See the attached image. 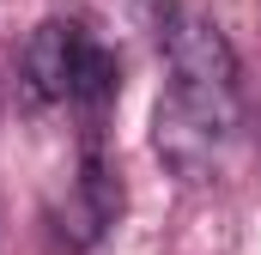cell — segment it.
<instances>
[{
    "label": "cell",
    "mask_w": 261,
    "mask_h": 255,
    "mask_svg": "<svg viewBox=\"0 0 261 255\" xmlns=\"http://www.w3.org/2000/svg\"><path fill=\"white\" fill-rule=\"evenodd\" d=\"M158 43H164V67H170V91L206 110L213 122L237 128V55H231L225 31L195 6H164Z\"/></svg>",
    "instance_id": "1"
},
{
    "label": "cell",
    "mask_w": 261,
    "mask_h": 255,
    "mask_svg": "<svg viewBox=\"0 0 261 255\" xmlns=\"http://www.w3.org/2000/svg\"><path fill=\"white\" fill-rule=\"evenodd\" d=\"M225 134H231L225 122H213L206 110L182 104L176 91H164V97H158L152 146H158V158H164L170 170H182V176H206V170H213V158H219V146H225Z\"/></svg>",
    "instance_id": "2"
},
{
    "label": "cell",
    "mask_w": 261,
    "mask_h": 255,
    "mask_svg": "<svg viewBox=\"0 0 261 255\" xmlns=\"http://www.w3.org/2000/svg\"><path fill=\"white\" fill-rule=\"evenodd\" d=\"M85 43H91V31H85L79 18H43V24L31 31L18 67H24V79H31V91H37L43 104H67V97H73V73H79Z\"/></svg>",
    "instance_id": "3"
},
{
    "label": "cell",
    "mask_w": 261,
    "mask_h": 255,
    "mask_svg": "<svg viewBox=\"0 0 261 255\" xmlns=\"http://www.w3.org/2000/svg\"><path fill=\"white\" fill-rule=\"evenodd\" d=\"M116 85H122V67H116V55L91 37L85 43V55H79V73H73V97L67 104H85V110H97V104H110L116 97Z\"/></svg>",
    "instance_id": "4"
}]
</instances>
